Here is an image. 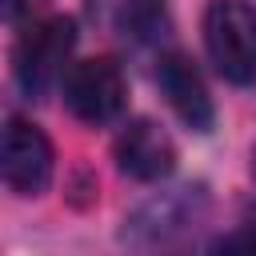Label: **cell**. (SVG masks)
I'll return each mask as SVG.
<instances>
[{"label":"cell","mask_w":256,"mask_h":256,"mask_svg":"<svg viewBox=\"0 0 256 256\" xmlns=\"http://www.w3.org/2000/svg\"><path fill=\"white\" fill-rule=\"evenodd\" d=\"M116 160L136 180H164L176 168V144L152 120H132L116 136Z\"/></svg>","instance_id":"7"},{"label":"cell","mask_w":256,"mask_h":256,"mask_svg":"<svg viewBox=\"0 0 256 256\" xmlns=\"http://www.w3.org/2000/svg\"><path fill=\"white\" fill-rule=\"evenodd\" d=\"M76 44V28L64 16H48V20H32L24 28V36L16 40L12 52V68L24 92H48L52 84L64 80L68 72V52Z\"/></svg>","instance_id":"3"},{"label":"cell","mask_w":256,"mask_h":256,"mask_svg":"<svg viewBox=\"0 0 256 256\" xmlns=\"http://www.w3.org/2000/svg\"><path fill=\"white\" fill-rule=\"evenodd\" d=\"M216 256H256V224H252V228L232 232V236L216 248Z\"/></svg>","instance_id":"8"},{"label":"cell","mask_w":256,"mask_h":256,"mask_svg":"<svg viewBox=\"0 0 256 256\" xmlns=\"http://www.w3.org/2000/svg\"><path fill=\"white\" fill-rule=\"evenodd\" d=\"M200 212H204V208H200V196H196V192H192V196H188V188L168 192V196L144 204V208L128 220L124 240L132 244L136 256H168L172 248L196 240Z\"/></svg>","instance_id":"2"},{"label":"cell","mask_w":256,"mask_h":256,"mask_svg":"<svg viewBox=\"0 0 256 256\" xmlns=\"http://www.w3.org/2000/svg\"><path fill=\"white\" fill-rule=\"evenodd\" d=\"M204 48L224 80H256V8L248 0H212L204 12Z\"/></svg>","instance_id":"1"},{"label":"cell","mask_w":256,"mask_h":256,"mask_svg":"<svg viewBox=\"0 0 256 256\" xmlns=\"http://www.w3.org/2000/svg\"><path fill=\"white\" fill-rule=\"evenodd\" d=\"M52 140L32 120H4L0 124V184L16 196H40L52 184Z\"/></svg>","instance_id":"5"},{"label":"cell","mask_w":256,"mask_h":256,"mask_svg":"<svg viewBox=\"0 0 256 256\" xmlns=\"http://www.w3.org/2000/svg\"><path fill=\"white\" fill-rule=\"evenodd\" d=\"M252 172H256V152H252Z\"/></svg>","instance_id":"10"},{"label":"cell","mask_w":256,"mask_h":256,"mask_svg":"<svg viewBox=\"0 0 256 256\" xmlns=\"http://www.w3.org/2000/svg\"><path fill=\"white\" fill-rule=\"evenodd\" d=\"M64 104L72 108L76 120L84 124H108L124 112L128 104V84L116 60L108 56H92V60H76L64 72Z\"/></svg>","instance_id":"4"},{"label":"cell","mask_w":256,"mask_h":256,"mask_svg":"<svg viewBox=\"0 0 256 256\" xmlns=\"http://www.w3.org/2000/svg\"><path fill=\"white\" fill-rule=\"evenodd\" d=\"M156 84H160L164 100L172 104V112L188 128H196V132L212 128V96H208V88H204V80H200V72L192 68L188 56L164 52L160 64H156Z\"/></svg>","instance_id":"6"},{"label":"cell","mask_w":256,"mask_h":256,"mask_svg":"<svg viewBox=\"0 0 256 256\" xmlns=\"http://www.w3.org/2000/svg\"><path fill=\"white\" fill-rule=\"evenodd\" d=\"M44 8V0H0V20H32Z\"/></svg>","instance_id":"9"}]
</instances>
